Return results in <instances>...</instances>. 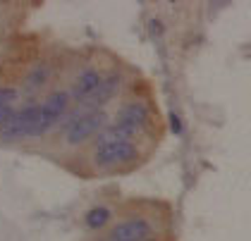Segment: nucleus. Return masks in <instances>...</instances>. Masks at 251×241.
Returning a JSON list of instances; mask_svg holds the SVG:
<instances>
[{
  "label": "nucleus",
  "instance_id": "nucleus-2",
  "mask_svg": "<svg viewBox=\"0 0 251 241\" xmlns=\"http://www.w3.org/2000/svg\"><path fill=\"white\" fill-rule=\"evenodd\" d=\"M105 122H108V117H105L103 110L84 112L79 108V110L70 117V122L65 124V141H67L70 146H79V144H84L86 139H91L96 131L105 129Z\"/></svg>",
  "mask_w": 251,
  "mask_h": 241
},
{
  "label": "nucleus",
  "instance_id": "nucleus-4",
  "mask_svg": "<svg viewBox=\"0 0 251 241\" xmlns=\"http://www.w3.org/2000/svg\"><path fill=\"white\" fill-rule=\"evenodd\" d=\"M0 136L12 141L22 136H39V105H26L22 110H12L7 122L0 127Z\"/></svg>",
  "mask_w": 251,
  "mask_h": 241
},
{
  "label": "nucleus",
  "instance_id": "nucleus-1",
  "mask_svg": "<svg viewBox=\"0 0 251 241\" xmlns=\"http://www.w3.org/2000/svg\"><path fill=\"white\" fill-rule=\"evenodd\" d=\"M94 160L98 167H117V165H127L136 160V146L120 136L113 127H105L103 134L98 136L96 150H94Z\"/></svg>",
  "mask_w": 251,
  "mask_h": 241
},
{
  "label": "nucleus",
  "instance_id": "nucleus-10",
  "mask_svg": "<svg viewBox=\"0 0 251 241\" xmlns=\"http://www.w3.org/2000/svg\"><path fill=\"white\" fill-rule=\"evenodd\" d=\"M46 76H48V67L46 65H36V70L29 74V79H26V84H29V89H39L41 84L46 81Z\"/></svg>",
  "mask_w": 251,
  "mask_h": 241
},
{
  "label": "nucleus",
  "instance_id": "nucleus-5",
  "mask_svg": "<svg viewBox=\"0 0 251 241\" xmlns=\"http://www.w3.org/2000/svg\"><path fill=\"white\" fill-rule=\"evenodd\" d=\"M67 105H70V93H65V91L50 93V96L41 103L39 105V136L46 134V131L50 129L60 117L65 115Z\"/></svg>",
  "mask_w": 251,
  "mask_h": 241
},
{
  "label": "nucleus",
  "instance_id": "nucleus-12",
  "mask_svg": "<svg viewBox=\"0 0 251 241\" xmlns=\"http://www.w3.org/2000/svg\"><path fill=\"white\" fill-rule=\"evenodd\" d=\"M12 115V108H7V105H0V127L7 122V117Z\"/></svg>",
  "mask_w": 251,
  "mask_h": 241
},
{
  "label": "nucleus",
  "instance_id": "nucleus-13",
  "mask_svg": "<svg viewBox=\"0 0 251 241\" xmlns=\"http://www.w3.org/2000/svg\"><path fill=\"white\" fill-rule=\"evenodd\" d=\"M170 120H173V131H175V134H179V131H182V124H179V120H177L175 115H170Z\"/></svg>",
  "mask_w": 251,
  "mask_h": 241
},
{
  "label": "nucleus",
  "instance_id": "nucleus-6",
  "mask_svg": "<svg viewBox=\"0 0 251 241\" xmlns=\"http://www.w3.org/2000/svg\"><path fill=\"white\" fill-rule=\"evenodd\" d=\"M120 84H122V76L117 74V72H113V74L103 76L100 79V84H98V89L84 103H81V110L89 112V110H100L113 96L117 93V89H120Z\"/></svg>",
  "mask_w": 251,
  "mask_h": 241
},
{
  "label": "nucleus",
  "instance_id": "nucleus-7",
  "mask_svg": "<svg viewBox=\"0 0 251 241\" xmlns=\"http://www.w3.org/2000/svg\"><path fill=\"white\" fill-rule=\"evenodd\" d=\"M151 237V224L144 217H132L113 227L110 241H146Z\"/></svg>",
  "mask_w": 251,
  "mask_h": 241
},
{
  "label": "nucleus",
  "instance_id": "nucleus-3",
  "mask_svg": "<svg viewBox=\"0 0 251 241\" xmlns=\"http://www.w3.org/2000/svg\"><path fill=\"white\" fill-rule=\"evenodd\" d=\"M149 122H151V110H149V105L141 103V100H129V103H125V105L117 110L115 124H110V127H113L120 136H125V139L132 141V136L146 129Z\"/></svg>",
  "mask_w": 251,
  "mask_h": 241
},
{
  "label": "nucleus",
  "instance_id": "nucleus-14",
  "mask_svg": "<svg viewBox=\"0 0 251 241\" xmlns=\"http://www.w3.org/2000/svg\"><path fill=\"white\" fill-rule=\"evenodd\" d=\"M146 241H153V239H146Z\"/></svg>",
  "mask_w": 251,
  "mask_h": 241
},
{
  "label": "nucleus",
  "instance_id": "nucleus-9",
  "mask_svg": "<svg viewBox=\"0 0 251 241\" xmlns=\"http://www.w3.org/2000/svg\"><path fill=\"white\" fill-rule=\"evenodd\" d=\"M108 222H110V210L108 208H91L86 213V224L91 229H100L103 224H108Z\"/></svg>",
  "mask_w": 251,
  "mask_h": 241
},
{
  "label": "nucleus",
  "instance_id": "nucleus-11",
  "mask_svg": "<svg viewBox=\"0 0 251 241\" xmlns=\"http://www.w3.org/2000/svg\"><path fill=\"white\" fill-rule=\"evenodd\" d=\"M15 100H17V91H15V89H10V86H0V105L12 108Z\"/></svg>",
  "mask_w": 251,
  "mask_h": 241
},
{
  "label": "nucleus",
  "instance_id": "nucleus-8",
  "mask_svg": "<svg viewBox=\"0 0 251 241\" xmlns=\"http://www.w3.org/2000/svg\"><path fill=\"white\" fill-rule=\"evenodd\" d=\"M100 79L103 76L98 74L94 67H86V70H81L79 76L75 79V86H72V98L77 100V103H84L91 93L98 89V84H100Z\"/></svg>",
  "mask_w": 251,
  "mask_h": 241
}]
</instances>
